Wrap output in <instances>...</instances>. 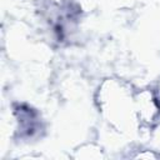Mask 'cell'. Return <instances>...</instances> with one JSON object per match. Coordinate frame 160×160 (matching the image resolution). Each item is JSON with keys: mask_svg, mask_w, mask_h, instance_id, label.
Listing matches in <instances>:
<instances>
[{"mask_svg": "<svg viewBox=\"0 0 160 160\" xmlns=\"http://www.w3.org/2000/svg\"><path fill=\"white\" fill-rule=\"evenodd\" d=\"M136 102V110L139 112V118H141L144 121H152L159 114V106L156 102L155 96L145 90L138 94V98L135 99Z\"/></svg>", "mask_w": 160, "mask_h": 160, "instance_id": "1", "label": "cell"}]
</instances>
